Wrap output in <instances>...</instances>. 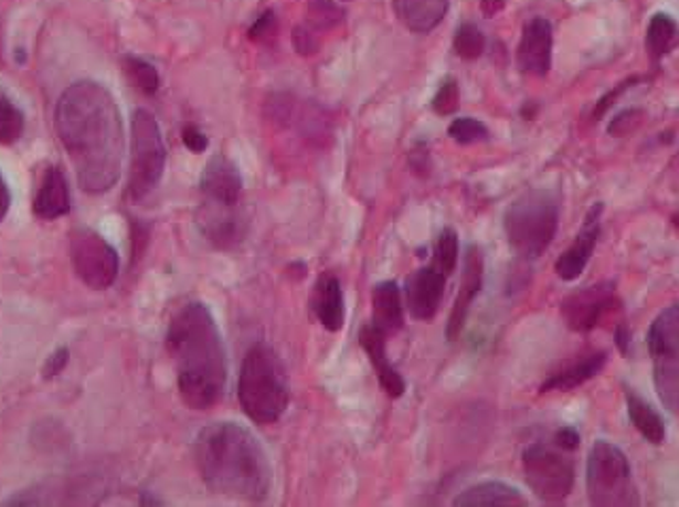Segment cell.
<instances>
[{
    "label": "cell",
    "mask_w": 679,
    "mask_h": 507,
    "mask_svg": "<svg viewBox=\"0 0 679 507\" xmlns=\"http://www.w3.org/2000/svg\"><path fill=\"white\" fill-rule=\"evenodd\" d=\"M55 130L87 193L109 191L121 172L124 126L109 89L94 81L73 83L55 107Z\"/></svg>",
    "instance_id": "obj_1"
},
{
    "label": "cell",
    "mask_w": 679,
    "mask_h": 507,
    "mask_svg": "<svg viewBox=\"0 0 679 507\" xmlns=\"http://www.w3.org/2000/svg\"><path fill=\"white\" fill-rule=\"evenodd\" d=\"M166 347L177 368V384L191 410H209L227 384V359L215 317L202 302L185 304L166 334Z\"/></svg>",
    "instance_id": "obj_2"
},
{
    "label": "cell",
    "mask_w": 679,
    "mask_h": 507,
    "mask_svg": "<svg viewBox=\"0 0 679 507\" xmlns=\"http://www.w3.org/2000/svg\"><path fill=\"white\" fill-rule=\"evenodd\" d=\"M202 482L218 495L264 501L270 493L272 465L266 448L248 429L223 421L202 429L193 442Z\"/></svg>",
    "instance_id": "obj_3"
},
{
    "label": "cell",
    "mask_w": 679,
    "mask_h": 507,
    "mask_svg": "<svg viewBox=\"0 0 679 507\" xmlns=\"http://www.w3.org/2000/svg\"><path fill=\"white\" fill-rule=\"evenodd\" d=\"M238 400L253 423H276L289 405V382L276 350L257 342L248 348L238 376Z\"/></svg>",
    "instance_id": "obj_4"
},
{
    "label": "cell",
    "mask_w": 679,
    "mask_h": 507,
    "mask_svg": "<svg viewBox=\"0 0 679 507\" xmlns=\"http://www.w3.org/2000/svg\"><path fill=\"white\" fill-rule=\"evenodd\" d=\"M510 246L522 257H540L559 230V200L548 189H531L517 198L503 216Z\"/></svg>",
    "instance_id": "obj_5"
},
{
    "label": "cell",
    "mask_w": 679,
    "mask_h": 507,
    "mask_svg": "<svg viewBox=\"0 0 679 507\" xmlns=\"http://www.w3.org/2000/svg\"><path fill=\"white\" fill-rule=\"evenodd\" d=\"M588 497L595 506H637L639 495L626 454L612 442L598 440L588 454L586 467Z\"/></svg>",
    "instance_id": "obj_6"
},
{
    "label": "cell",
    "mask_w": 679,
    "mask_h": 507,
    "mask_svg": "<svg viewBox=\"0 0 679 507\" xmlns=\"http://www.w3.org/2000/svg\"><path fill=\"white\" fill-rule=\"evenodd\" d=\"M132 140H130V175L128 196L140 202L160 186L166 168V145L156 117L138 108L132 115Z\"/></svg>",
    "instance_id": "obj_7"
},
{
    "label": "cell",
    "mask_w": 679,
    "mask_h": 507,
    "mask_svg": "<svg viewBox=\"0 0 679 507\" xmlns=\"http://www.w3.org/2000/svg\"><path fill=\"white\" fill-rule=\"evenodd\" d=\"M522 467L531 490L548 504L563 501L573 488L575 472L571 458L543 442L531 444L524 451Z\"/></svg>",
    "instance_id": "obj_8"
},
{
    "label": "cell",
    "mask_w": 679,
    "mask_h": 507,
    "mask_svg": "<svg viewBox=\"0 0 679 507\" xmlns=\"http://www.w3.org/2000/svg\"><path fill=\"white\" fill-rule=\"evenodd\" d=\"M71 262L75 274L94 292H105L119 274V255L98 232L77 228L71 232Z\"/></svg>",
    "instance_id": "obj_9"
},
{
    "label": "cell",
    "mask_w": 679,
    "mask_h": 507,
    "mask_svg": "<svg viewBox=\"0 0 679 507\" xmlns=\"http://www.w3.org/2000/svg\"><path fill=\"white\" fill-rule=\"evenodd\" d=\"M195 223L202 232V236L211 242L215 249L221 251H232L245 242L248 234V213L243 209V204H218L202 200Z\"/></svg>",
    "instance_id": "obj_10"
},
{
    "label": "cell",
    "mask_w": 679,
    "mask_h": 507,
    "mask_svg": "<svg viewBox=\"0 0 679 507\" xmlns=\"http://www.w3.org/2000/svg\"><path fill=\"white\" fill-rule=\"evenodd\" d=\"M482 281H485V257L478 244H469L465 251V262H463L461 289L455 299V306L450 310V319L446 325V338L448 342H455L461 336L465 320L469 315V308L474 304V299L482 289Z\"/></svg>",
    "instance_id": "obj_11"
},
{
    "label": "cell",
    "mask_w": 679,
    "mask_h": 507,
    "mask_svg": "<svg viewBox=\"0 0 679 507\" xmlns=\"http://www.w3.org/2000/svg\"><path fill=\"white\" fill-rule=\"evenodd\" d=\"M446 287V274H442L435 266L418 267L407 276L404 295L410 317L416 320H432Z\"/></svg>",
    "instance_id": "obj_12"
},
{
    "label": "cell",
    "mask_w": 679,
    "mask_h": 507,
    "mask_svg": "<svg viewBox=\"0 0 679 507\" xmlns=\"http://www.w3.org/2000/svg\"><path fill=\"white\" fill-rule=\"evenodd\" d=\"M614 283H597L565 297L561 313L573 331H591L612 302Z\"/></svg>",
    "instance_id": "obj_13"
},
{
    "label": "cell",
    "mask_w": 679,
    "mask_h": 507,
    "mask_svg": "<svg viewBox=\"0 0 679 507\" xmlns=\"http://www.w3.org/2000/svg\"><path fill=\"white\" fill-rule=\"evenodd\" d=\"M202 200L218 204H243V177L234 161L225 156L211 158L200 179Z\"/></svg>",
    "instance_id": "obj_14"
},
{
    "label": "cell",
    "mask_w": 679,
    "mask_h": 507,
    "mask_svg": "<svg viewBox=\"0 0 679 507\" xmlns=\"http://www.w3.org/2000/svg\"><path fill=\"white\" fill-rule=\"evenodd\" d=\"M517 60L522 73L535 77L548 75L552 66V27L548 20L535 18L524 27Z\"/></svg>",
    "instance_id": "obj_15"
},
{
    "label": "cell",
    "mask_w": 679,
    "mask_h": 507,
    "mask_svg": "<svg viewBox=\"0 0 679 507\" xmlns=\"http://www.w3.org/2000/svg\"><path fill=\"white\" fill-rule=\"evenodd\" d=\"M359 345L365 350L374 372L379 376L384 393L391 400L402 398L406 393V380L393 368V363L386 357V334H382L381 329L374 327L372 323L363 325L359 331Z\"/></svg>",
    "instance_id": "obj_16"
},
{
    "label": "cell",
    "mask_w": 679,
    "mask_h": 507,
    "mask_svg": "<svg viewBox=\"0 0 679 507\" xmlns=\"http://www.w3.org/2000/svg\"><path fill=\"white\" fill-rule=\"evenodd\" d=\"M601 213H603V204H595L591 209V213L586 214L584 228L580 230V234L575 236L573 244L559 257L556 274L563 281H575L584 272L586 264H588V260H591V255L595 251L598 234H601V225H598Z\"/></svg>",
    "instance_id": "obj_17"
},
{
    "label": "cell",
    "mask_w": 679,
    "mask_h": 507,
    "mask_svg": "<svg viewBox=\"0 0 679 507\" xmlns=\"http://www.w3.org/2000/svg\"><path fill=\"white\" fill-rule=\"evenodd\" d=\"M310 308L327 331L336 334V331L342 329V325H344V294H342V285H340L336 274L326 272L317 278L312 297H310Z\"/></svg>",
    "instance_id": "obj_18"
},
{
    "label": "cell",
    "mask_w": 679,
    "mask_h": 507,
    "mask_svg": "<svg viewBox=\"0 0 679 507\" xmlns=\"http://www.w3.org/2000/svg\"><path fill=\"white\" fill-rule=\"evenodd\" d=\"M32 211L43 221H52V219L71 213V191H68L66 177L60 168L52 166L45 170L43 183L34 196Z\"/></svg>",
    "instance_id": "obj_19"
},
{
    "label": "cell",
    "mask_w": 679,
    "mask_h": 507,
    "mask_svg": "<svg viewBox=\"0 0 679 507\" xmlns=\"http://www.w3.org/2000/svg\"><path fill=\"white\" fill-rule=\"evenodd\" d=\"M402 289L395 281H382L372 289V325L382 334H397L404 327Z\"/></svg>",
    "instance_id": "obj_20"
},
{
    "label": "cell",
    "mask_w": 679,
    "mask_h": 507,
    "mask_svg": "<svg viewBox=\"0 0 679 507\" xmlns=\"http://www.w3.org/2000/svg\"><path fill=\"white\" fill-rule=\"evenodd\" d=\"M453 504L459 507H517L527 506V499L506 482H480L465 488Z\"/></svg>",
    "instance_id": "obj_21"
},
{
    "label": "cell",
    "mask_w": 679,
    "mask_h": 507,
    "mask_svg": "<svg viewBox=\"0 0 679 507\" xmlns=\"http://www.w3.org/2000/svg\"><path fill=\"white\" fill-rule=\"evenodd\" d=\"M605 363H607V352L584 355V357L567 363L565 368H561L559 372L548 376V380L542 384V393H548V391H571V389L584 384L586 380L595 378L605 368Z\"/></svg>",
    "instance_id": "obj_22"
},
{
    "label": "cell",
    "mask_w": 679,
    "mask_h": 507,
    "mask_svg": "<svg viewBox=\"0 0 679 507\" xmlns=\"http://www.w3.org/2000/svg\"><path fill=\"white\" fill-rule=\"evenodd\" d=\"M393 7L404 27L412 32L427 34L444 20L448 0H393Z\"/></svg>",
    "instance_id": "obj_23"
},
{
    "label": "cell",
    "mask_w": 679,
    "mask_h": 507,
    "mask_svg": "<svg viewBox=\"0 0 679 507\" xmlns=\"http://www.w3.org/2000/svg\"><path fill=\"white\" fill-rule=\"evenodd\" d=\"M653 359L658 398L679 416V350L656 355Z\"/></svg>",
    "instance_id": "obj_24"
},
{
    "label": "cell",
    "mask_w": 679,
    "mask_h": 507,
    "mask_svg": "<svg viewBox=\"0 0 679 507\" xmlns=\"http://www.w3.org/2000/svg\"><path fill=\"white\" fill-rule=\"evenodd\" d=\"M650 355H665L679 350V304L662 310L648 331Z\"/></svg>",
    "instance_id": "obj_25"
},
{
    "label": "cell",
    "mask_w": 679,
    "mask_h": 507,
    "mask_svg": "<svg viewBox=\"0 0 679 507\" xmlns=\"http://www.w3.org/2000/svg\"><path fill=\"white\" fill-rule=\"evenodd\" d=\"M626 405H628V419H630L635 429H639V433L648 442L662 444L665 442V423L658 416V412H654L653 405L648 401L633 395V393H626Z\"/></svg>",
    "instance_id": "obj_26"
},
{
    "label": "cell",
    "mask_w": 679,
    "mask_h": 507,
    "mask_svg": "<svg viewBox=\"0 0 679 507\" xmlns=\"http://www.w3.org/2000/svg\"><path fill=\"white\" fill-rule=\"evenodd\" d=\"M648 52L653 60H660L662 55L673 52L679 45V28L671 15L656 13L648 27Z\"/></svg>",
    "instance_id": "obj_27"
},
{
    "label": "cell",
    "mask_w": 679,
    "mask_h": 507,
    "mask_svg": "<svg viewBox=\"0 0 679 507\" xmlns=\"http://www.w3.org/2000/svg\"><path fill=\"white\" fill-rule=\"evenodd\" d=\"M459 260V236L453 228H444L435 241L434 264L442 274L450 276Z\"/></svg>",
    "instance_id": "obj_28"
},
{
    "label": "cell",
    "mask_w": 679,
    "mask_h": 507,
    "mask_svg": "<svg viewBox=\"0 0 679 507\" xmlns=\"http://www.w3.org/2000/svg\"><path fill=\"white\" fill-rule=\"evenodd\" d=\"M124 71L128 75V80L135 83L142 94H156L160 89V75L156 71V66H151L149 62L135 57V55H126L124 57Z\"/></svg>",
    "instance_id": "obj_29"
},
{
    "label": "cell",
    "mask_w": 679,
    "mask_h": 507,
    "mask_svg": "<svg viewBox=\"0 0 679 507\" xmlns=\"http://www.w3.org/2000/svg\"><path fill=\"white\" fill-rule=\"evenodd\" d=\"M24 134V115L0 94V145H13Z\"/></svg>",
    "instance_id": "obj_30"
},
{
    "label": "cell",
    "mask_w": 679,
    "mask_h": 507,
    "mask_svg": "<svg viewBox=\"0 0 679 507\" xmlns=\"http://www.w3.org/2000/svg\"><path fill=\"white\" fill-rule=\"evenodd\" d=\"M485 47H487V39L480 32V28L474 27V24H461V27L457 28L455 52H457L459 57H463V60H476V57L485 54Z\"/></svg>",
    "instance_id": "obj_31"
},
{
    "label": "cell",
    "mask_w": 679,
    "mask_h": 507,
    "mask_svg": "<svg viewBox=\"0 0 679 507\" xmlns=\"http://www.w3.org/2000/svg\"><path fill=\"white\" fill-rule=\"evenodd\" d=\"M448 136L459 145H474V142H482L489 138V128L480 119L457 117L448 126Z\"/></svg>",
    "instance_id": "obj_32"
},
{
    "label": "cell",
    "mask_w": 679,
    "mask_h": 507,
    "mask_svg": "<svg viewBox=\"0 0 679 507\" xmlns=\"http://www.w3.org/2000/svg\"><path fill=\"white\" fill-rule=\"evenodd\" d=\"M437 115H453L459 108V83L448 77L442 81L432 103Z\"/></svg>",
    "instance_id": "obj_33"
},
{
    "label": "cell",
    "mask_w": 679,
    "mask_h": 507,
    "mask_svg": "<svg viewBox=\"0 0 679 507\" xmlns=\"http://www.w3.org/2000/svg\"><path fill=\"white\" fill-rule=\"evenodd\" d=\"M310 20L317 28H331L342 22V11L333 0H310Z\"/></svg>",
    "instance_id": "obj_34"
},
{
    "label": "cell",
    "mask_w": 679,
    "mask_h": 507,
    "mask_svg": "<svg viewBox=\"0 0 679 507\" xmlns=\"http://www.w3.org/2000/svg\"><path fill=\"white\" fill-rule=\"evenodd\" d=\"M294 45L298 50V54L312 55L319 50V41L317 36L306 27H298L294 30Z\"/></svg>",
    "instance_id": "obj_35"
},
{
    "label": "cell",
    "mask_w": 679,
    "mask_h": 507,
    "mask_svg": "<svg viewBox=\"0 0 679 507\" xmlns=\"http://www.w3.org/2000/svg\"><path fill=\"white\" fill-rule=\"evenodd\" d=\"M407 161H410V168H412L416 175H421V177H429L432 160H429V151H427V147H425V145H416V147L410 151Z\"/></svg>",
    "instance_id": "obj_36"
},
{
    "label": "cell",
    "mask_w": 679,
    "mask_h": 507,
    "mask_svg": "<svg viewBox=\"0 0 679 507\" xmlns=\"http://www.w3.org/2000/svg\"><path fill=\"white\" fill-rule=\"evenodd\" d=\"M639 117H641V113H639V110H625V113H620V115L612 122V126H609V134H614V136H623V134L630 133L633 128H637Z\"/></svg>",
    "instance_id": "obj_37"
},
{
    "label": "cell",
    "mask_w": 679,
    "mask_h": 507,
    "mask_svg": "<svg viewBox=\"0 0 679 507\" xmlns=\"http://www.w3.org/2000/svg\"><path fill=\"white\" fill-rule=\"evenodd\" d=\"M183 142H185V147L193 151V154H202V151H206V147H209V138H206V134L202 133V130H198L195 126H185L183 128Z\"/></svg>",
    "instance_id": "obj_38"
},
{
    "label": "cell",
    "mask_w": 679,
    "mask_h": 507,
    "mask_svg": "<svg viewBox=\"0 0 679 507\" xmlns=\"http://www.w3.org/2000/svg\"><path fill=\"white\" fill-rule=\"evenodd\" d=\"M66 363H68V348H57L54 355L47 359V363L43 366V378H47V380L55 378L66 368Z\"/></svg>",
    "instance_id": "obj_39"
},
{
    "label": "cell",
    "mask_w": 679,
    "mask_h": 507,
    "mask_svg": "<svg viewBox=\"0 0 679 507\" xmlns=\"http://www.w3.org/2000/svg\"><path fill=\"white\" fill-rule=\"evenodd\" d=\"M274 27H276L274 13H272V11H266V13H264L262 18H257V22L251 27L248 36H251L253 41H262V39L270 36L272 32H274Z\"/></svg>",
    "instance_id": "obj_40"
},
{
    "label": "cell",
    "mask_w": 679,
    "mask_h": 507,
    "mask_svg": "<svg viewBox=\"0 0 679 507\" xmlns=\"http://www.w3.org/2000/svg\"><path fill=\"white\" fill-rule=\"evenodd\" d=\"M554 444H556L561 451L571 453V451H575V448L580 446V435H577V431L573 427L559 429L556 435H554Z\"/></svg>",
    "instance_id": "obj_41"
},
{
    "label": "cell",
    "mask_w": 679,
    "mask_h": 507,
    "mask_svg": "<svg viewBox=\"0 0 679 507\" xmlns=\"http://www.w3.org/2000/svg\"><path fill=\"white\" fill-rule=\"evenodd\" d=\"M11 209V189L7 186L4 177L0 175V221L7 216Z\"/></svg>",
    "instance_id": "obj_42"
},
{
    "label": "cell",
    "mask_w": 679,
    "mask_h": 507,
    "mask_svg": "<svg viewBox=\"0 0 679 507\" xmlns=\"http://www.w3.org/2000/svg\"><path fill=\"white\" fill-rule=\"evenodd\" d=\"M480 7H482V13H485V15L492 18V15H497V13L503 9V0H482Z\"/></svg>",
    "instance_id": "obj_43"
},
{
    "label": "cell",
    "mask_w": 679,
    "mask_h": 507,
    "mask_svg": "<svg viewBox=\"0 0 679 507\" xmlns=\"http://www.w3.org/2000/svg\"><path fill=\"white\" fill-rule=\"evenodd\" d=\"M616 338H618V348L626 352V345H628V336H626V329H618V334H616Z\"/></svg>",
    "instance_id": "obj_44"
}]
</instances>
